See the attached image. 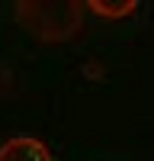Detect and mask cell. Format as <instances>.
Wrapping results in <instances>:
<instances>
[{
	"instance_id": "obj_2",
	"label": "cell",
	"mask_w": 154,
	"mask_h": 161,
	"mask_svg": "<svg viewBox=\"0 0 154 161\" xmlns=\"http://www.w3.org/2000/svg\"><path fill=\"white\" fill-rule=\"evenodd\" d=\"M0 161H55V155L35 136H13L0 145Z\"/></svg>"
},
{
	"instance_id": "obj_1",
	"label": "cell",
	"mask_w": 154,
	"mask_h": 161,
	"mask_svg": "<svg viewBox=\"0 0 154 161\" xmlns=\"http://www.w3.org/2000/svg\"><path fill=\"white\" fill-rule=\"evenodd\" d=\"M19 23L42 42H61L80 29V3H19Z\"/></svg>"
},
{
	"instance_id": "obj_3",
	"label": "cell",
	"mask_w": 154,
	"mask_h": 161,
	"mask_svg": "<svg viewBox=\"0 0 154 161\" xmlns=\"http://www.w3.org/2000/svg\"><path fill=\"white\" fill-rule=\"evenodd\" d=\"M87 7H90V10H96L100 16H109V19L128 16V13H135V10H138L135 0H90Z\"/></svg>"
}]
</instances>
